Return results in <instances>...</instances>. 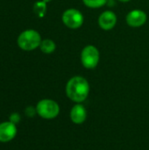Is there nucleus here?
Segmentation results:
<instances>
[{
  "instance_id": "obj_1",
  "label": "nucleus",
  "mask_w": 149,
  "mask_h": 150,
  "mask_svg": "<svg viewBox=\"0 0 149 150\" xmlns=\"http://www.w3.org/2000/svg\"><path fill=\"white\" fill-rule=\"evenodd\" d=\"M90 87L88 80L81 76H75L71 77L65 88L67 97L75 104L84 102L90 94Z\"/></svg>"
},
{
  "instance_id": "obj_2",
  "label": "nucleus",
  "mask_w": 149,
  "mask_h": 150,
  "mask_svg": "<svg viewBox=\"0 0 149 150\" xmlns=\"http://www.w3.org/2000/svg\"><path fill=\"white\" fill-rule=\"evenodd\" d=\"M42 41L40 33L33 29H27L23 31L18 37L17 43L23 51H33L40 47Z\"/></svg>"
},
{
  "instance_id": "obj_3",
  "label": "nucleus",
  "mask_w": 149,
  "mask_h": 150,
  "mask_svg": "<svg viewBox=\"0 0 149 150\" xmlns=\"http://www.w3.org/2000/svg\"><path fill=\"white\" fill-rule=\"evenodd\" d=\"M59 104L49 98H44L40 100L36 105L37 114L45 120H54L60 113Z\"/></svg>"
},
{
  "instance_id": "obj_4",
  "label": "nucleus",
  "mask_w": 149,
  "mask_h": 150,
  "mask_svg": "<svg viewBox=\"0 0 149 150\" xmlns=\"http://www.w3.org/2000/svg\"><path fill=\"white\" fill-rule=\"evenodd\" d=\"M99 61L100 53L97 47L93 45H88L83 48L81 52V62L85 69H95L98 65Z\"/></svg>"
},
{
  "instance_id": "obj_5",
  "label": "nucleus",
  "mask_w": 149,
  "mask_h": 150,
  "mask_svg": "<svg viewBox=\"0 0 149 150\" xmlns=\"http://www.w3.org/2000/svg\"><path fill=\"white\" fill-rule=\"evenodd\" d=\"M62 23L69 29H78L80 28L84 22V17L83 13L75 8H70L66 10L61 16Z\"/></svg>"
},
{
  "instance_id": "obj_6",
  "label": "nucleus",
  "mask_w": 149,
  "mask_h": 150,
  "mask_svg": "<svg viewBox=\"0 0 149 150\" xmlns=\"http://www.w3.org/2000/svg\"><path fill=\"white\" fill-rule=\"evenodd\" d=\"M148 20V15L147 13L142 10H133L129 11L126 17V24L133 28L141 27Z\"/></svg>"
},
{
  "instance_id": "obj_7",
  "label": "nucleus",
  "mask_w": 149,
  "mask_h": 150,
  "mask_svg": "<svg viewBox=\"0 0 149 150\" xmlns=\"http://www.w3.org/2000/svg\"><path fill=\"white\" fill-rule=\"evenodd\" d=\"M117 16L114 11L107 10L103 11L98 17V25L105 31H110L113 29L117 24Z\"/></svg>"
},
{
  "instance_id": "obj_8",
  "label": "nucleus",
  "mask_w": 149,
  "mask_h": 150,
  "mask_svg": "<svg viewBox=\"0 0 149 150\" xmlns=\"http://www.w3.org/2000/svg\"><path fill=\"white\" fill-rule=\"evenodd\" d=\"M17 133V126L10 120L0 123V142H11L15 138Z\"/></svg>"
},
{
  "instance_id": "obj_9",
  "label": "nucleus",
  "mask_w": 149,
  "mask_h": 150,
  "mask_svg": "<svg viewBox=\"0 0 149 150\" xmlns=\"http://www.w3.org/2000/svg\"><path fill=\"white\" fill-rule=\"evenodd\" d=\"M70 120L76 125H82L87 120V110L82 104H75L69 112Z\"/></svg>"
},
{
  "instance_id": "obj_10",
  "label": "nucleus",
  "mask_w": 149,
  "mask_h": 150,
  "mask_svg": "<svg viewBox=\"0 0 149 150\" xmlns=\"http://www.w3.org/2000/svg\"><path fill=\"white\" fill-rule=\"evenodd\" d=\"M40 49L44 54H52L56 49V44L53 40L45 39V40H42L40 45Z\"/></svg>"
},
{
  "instance_id": "obj_11",
  "label": "nucleus",
  "mask_w": 149,
  "mask_h": 150,
  "mask_svg": "<svg viewBox=\"0 0 149 150\" xmlns=\"http://www.w3.org/2000/svg\"><path fill=\"white\" fill-rule=\"evenodd\" d=\"M108 0H83L84 5L91 9H97L105 6L107 4Z\"/></svg>"
},
{
  "instance_id": "obj_12",
  "label": "nucleus",
  "mask_w": 149,
  "mask_h": 150,
  "mask_svg": "<svg viewBox=\"0 0 149 150\" xmlns=\"http://www.w3.org/2000/svg\"><path fill=\"white\" fill-rule=\"evenodd\" d=\"M25 113L27 117L29 118H32L37 114V111H36V107L33 106H28L25 108Z\"/></svg>"
},
{
  "instance_id": "obj_13",
  "label": "nucleus",
  "mask_w": 149,
  "mask_h": 150,
  "mask_svg": "<svg viewBox=\"0 0 149 150\" xmlns=\"http://www.w3.org/2000/svg\"><path fill=\"white\" fill-rule=\"evenodd\" d=\"M9 120L12 123H14L15 125H17L18 123L20 122L21 120V118H20V115L18 113V112H13L10 115L9 117Z\"/></svg>"
},
{
  "instance_id": "obj_14",
  "label": "nucleus",
  "mask_w": 149,
  "mask_h": 150,
  "mask_svg": "<svg viewBox=\"0 0 149 150\" xmlns=\"http://www.w3.org/2000/svg\"><path fill=\"white\" fill-rule=\"evenodd\" d=\"M118 1L122 2V3H128V2H130L131 0H118Z\"/></svg>"
}]
</instances>
